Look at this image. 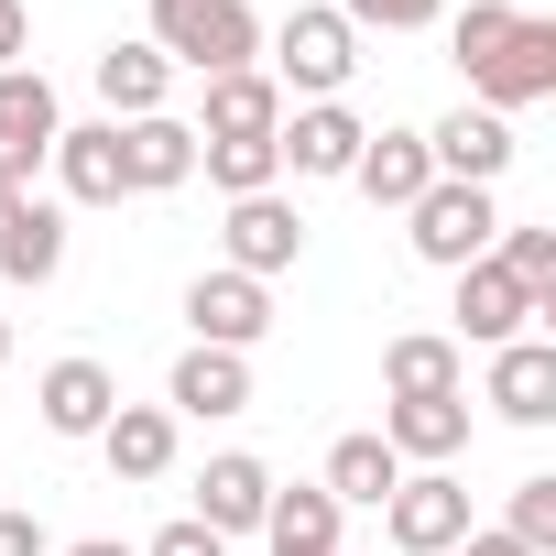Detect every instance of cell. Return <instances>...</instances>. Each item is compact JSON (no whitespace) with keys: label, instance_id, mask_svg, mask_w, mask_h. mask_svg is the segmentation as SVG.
<instances>
[{"label":"cell","instance_id":"cell-10","mask_svg":"<svg viewBox=\"0 0 556 556\" xmlns=\"http://www.w3.org/2000/svg\"><path fill=\"white\" fill-rule=\"evenodd\" d=\"M426 164H437L447 186H502V175H513V121H502V110H447V121L426 131Z\"/></svg>","mask_w":556,"mask_h":556},{"label":"cell","instance_id":"cell-28","mask_svg":"<svg viewBox=\"0 0 556 556\" xmlns=\"http://www.w3.org/2000/svg\"><path fill=\"white\" fill-rule=\"evenodd\" d=\"M502 534H513L523 556H556V469H523V480H513V502H502Z\"/></svg>","mask_w":556,"mask_h":556},{"label":"cell","instance_id":"cell-3","mask_svg":"<svg viewBox=\"0 0 556 556\" xmlns=\"http://www.w3.org/2000/svg\"><path fill=\"white\" fill-rule=\"evenodd\" d=\"M404 240H415V262H437V273H469V262H491V240H502V207H491V186H426L415 207H404Z\"/></svg>","mask_w":556,"mask_h":556},{"label":"cell","instance_id":"cell-19","mask_svg":"<svg viewBox=\"0 0 556 556\" xmlns=\"http://www.w3.org/2000/svg\"><path fill=\"white\" fill-rule=\"evenodd\" d=\"M273 131H285V88H273L262 66L207 77V121H197V142H273Z\"/></svg>","mask_w":556,"mask_h":556},{"label":"cell","instance_id":"cell-32","mask_svg":"<svg viewBox=\"0 0 556 556\" xmlns=\"http://www.w3.org/2000/svg\"><path fill=\"white\" fill-rule=\"evenodd\" d=\"M0 556H55V545H45V523H34V513L0 502Z\"/></svg>","mask_w":556,"mask_h":556},{"label":"cell","instance_id":"cell-5","mask_svg":"<svg viewBox=\"0 0 556 556\" xmlns=\"http://www.w3.org/2000/svg\"><path fill=\"white\" fill-rule=\"evenodd\" d=\"M186 328H197V350H262L273 339V285H251V273H197V285H186Z\"/></svg>","mask_w":556,"mask_h":556},{"label":"cell","instance_id":"cell-15","mask_svg":"<svg viewBox=\"0 0 556 556\" xmlns=\"http://www.w3.org/2000/svg\"><path fill=\"white\" fill-rule=\"evenodd\" d=\"M186 175H197V121H175V110L121 121V186H131V197H164V186H186Z\"/></svg>","mask_w":556,"mask_h":556},{"label":"cell","instance_id":"cell-36","mask_svg":"<svg viewBox=\"0 0 556 556\" xmlns=\"http://www.w3.org/2000/svg\"><path fill=\"white\" fill-rule=\"evenodd\" d=\"M12 207H23V186H0V229H12Z\"/></svg>","mask_w":556,"mask_h":556},{"label":"cell","instance_id":"cell-24","mask_svg":"<svg viewBox=\"0 0 556 556\" xmlns=\"http://www.w3.org/2000/svg\"><path fill=\"white\" fill-rule=\"evenodd\" d=\"M99 458H110V480H164L175 469V415L164 404H121L99 426Z\"/></svg>","mask_w":556,"mask_h":556},{"label":"cell","instance_id":"cell-23","mask_svg":"<svg viewBox=\"0 0 556 556\" xmlns=\"http://www.w3.org/2000/svg\"><path fill=\"white\" fill-rule=\"evenodd\" d=\"M339 523H350V513H339V502H328L317 480H295V491L273 480V513H262V545H273V556H339Z\"/></svg>","mask_w":556,"mask_h":556},{"label":"cell","instance_id":"cell-34","mask_svg":"<svg viewBox=\"0 0 556 556\" xmlns=\"http://www.w3.org/2000/svg\"><path fill=\"white\" fill-rule=\"evenodd\" d=\"M23 45H34V23H23V0H0V66H23Z\"/></svg>","mask_w":556,"mask_h":556},{"label":"cell","instance_id":"cell-2","mask_svg":"<svg viewBox=\"0 0 556 556\" xmlns=\"http://www.w3.org/2000/svg\"><path fill=\"white\" fill-rule=\"evenodd\" d=\"M350 66H361V34L328 12H285L273 23V88H285V110H306V99H339L350 88Z\"/></svg>","mask_w":556,"mask_h":556},{"label":"cell","instance_id":"cell-30","mask_svg":"<svg viewBox=\"0 0 556 556\" xmlns=\"http://www.w3.org/2000/svg\"><path fill=\"white\" fill-rule=\"evenodd\" d=\"M502 34H513V0H469V12L447 23V55H458V77H469V66L502 45Z\"/></svg>","mask_w":556,"mask_h":556},{"label":"cell","instance_id":"cell-21","mask_svg":"<svg viewBox=\"0 0 556 556\" xmlns=\"http://www.w3.org/2000/svg\"><path fill=\"white\" fill-rule=\"evenodd\" d=\"M55 273H66V207L23 197L12 229H0V285H55Z\"/></svg>","mask_w":556,"mask_h":556},{"label":"cell","instance_id":"cell-35","mask_svg":"<svg viewBox=\"0 0 556 556\" xmlns=\"http://www.w3.org/2000/svg\"><path fill=\"white\" fill-rule=\"evenodd\" d=\"M66 556H142V545H121V534H88V545H66Z\"/></svg>","mask_w":556,"mask_h":556},{"label":"cell","instance_id":"cell-8","mask_svg":"<svg viewBox=\"0 0 556 556\" xmlns=\"http://www.w3.org/2000/svg\"><path fill=\"white\" fill-rule=\"evenodd\" d=\"M55 131H66L55 88H45L34 66H0V186H23V197H34V164L55 153Z\"/></svg>","mask_w":556,"mask_h":556},{"label":"cell","instance_id":"cell-25","mask_svg":"<svg viewBox=\"0 0 556 556\" xmlns=\"http://www.w3.org/2000/svg\"><path fill=\"white\" fill-rule=\"evenodd\" d=\"M393 480H404V458H393L382 437H339V447H328V480H317V491H328L339 513H382V502H393Z\"/></svg>","mask_w":556,"mask_h":556},{"label":"cell","instance_id":"cell-29","mask_svg":"<svg viewBox=\"0 0 556 556\" xmlns=\"http://www.w3.org/2000/svg\"><path fill=\"white\" fill-rule=\"evenodd\" d=\"M328 12H339L350 34H426L447 0H328Z\"/></svg>","mask_w":556,"mask_h":556},{"label":"cell","instance_id":"cell-27","mask_svg":"<svg viewBox=\"0 0 556 556\" xmlns=\"http://www.w3.org/2000/svg\"><path fill=\"white\" fill-rule=\"evenodd\" d=\"M197 175L218 197H273V186H285V153H273V142H197Z\"/></svg>","mask_w":556,"mask_h":556},{"label":"cell","instance_id":"cell-22","mask_svg":"<svg viewBox=\"0 0 556 556\" xmlns=\"http://www.w3.org/2000/svg\"><path fill=\"white\" fill-rule=\"evenodd\" d=\"M350 186H361L371 207H415V197L437 186V164H426V131H371V142H361V164H350Z\"/></svg>","mask_w":556,"mask_h":556},{"label":"cell","instance_id":"cell-17","mask_svg":"<svg viewBox=\"0 0 556 556\" xmlns=\"http://www.w3.org/2000/svg\"><path fill=\"white\" fill-rule=\"evenodd\" d=\"M34 415H45V437H88V447H99V426L121 415V382H110L99 361H55V371L34 382Z\"/></svg>","mask_w":556,"mask_h":556},{"label":"cell","instance_id":"cell-31","mask_svg":"<svg viewBox=\"0 0 556 556\" xmlns=\"http://www.w3.org/2000/svg\"><path fill=\"white\" fill-rule=\"evenodd\" d=\"M142 556H229V534H207V523L186 513V523H164V534H153Z\"/></svg>","mask_w":556,"mask_h":556},{"label":"cell","instance_id":"cell-20","mask_svg":"<svg viewBox=\"0 0 556 556\" xmlns=\"http://www.w3.org/2000/svg\"><path fill=\"white\" fill-rule=\"evenodd\" d=\"M382 393H393V404H415V393H469V350H458L447 328H404V339L382 350Z\"/></svg>","mask_w":556,"mask_h":556},{"label":"cell","instance_id":"cell-9","mask_svg":"<svg viewBox=\"0 0 556 556\" xmlns=\"http://www.w3.org/2000/svg\"><path fill=\"white\" fill-rule=\"evenodd\" d=\"M361 142H371V121L350 110V99H306V110H285V131H273V153H285V175H350L361 164Z\"/></svg>","mask_w":556,"mask_h":556},{"label":"cell","instance_id":"cell-11","mask_svg":"<svg viewBox=\"0 0 556 556\" xmlns=\"http://www.w3.org/2000/svg\"><path fill=\"white\" fill-rule=\"evenodd\" d=\"M164 415H175V426H186V415H197V426L251 415V361H240V350H197V339H186V361L164 371Z\"/></svg>","mask_w":556,"mask_h":556},{"label":"cell","instance_id":"cell-7","mask_svg":"<svg viewBox=\"0 0 556 556\" xmlns=\"http://www.w3.org/2000/svg\"><path fill=\"white\" fill-rule=\"evenodd\" d=\"M382 534H393L404 556H447V545L469 534V491H458V469H404L393 502H382Z\"/></svg>","mask_w":556,"mask_h":556},{"label":"cell","instance_id":"cell-14","mask_svg":"<svg viewBox=\"0 0 556 556\" xmlns=\"http://www.w3.org/2000/svg\"><path fill=\"white\" fill-rule=\"evenodd\" d=\"M262 513H273V469H262L251 447H218V458L197 469V523H207V534H262Z\"/></svg>","mask_w":556,"mask_h":556},{"label":"cell","instance_id":"cell-6","mask_svg":"<svg viewBox=\"0 0 556 556\" xmlns=\"http://www.w3.org/2000/svg\"><path fill=\"white\" fill-rule=\"evenodd\" d=\"M218 240H229V273H251V285H273V273H295V262H306V218H295L285 186H273V197H229Z\"/></svg>","mask_w":556,"mask_h":556},{"label":"cell","instance_id":"cell-16","mask_svg":"<svg viewBox=\"0 0 556 556\" xmlns=\"http://www.w3.org/2000/svg\"><path fill=\"white\" fill-rule=\"evenodd\" d=\"M55 186H66V207H121L131 186H121V121H77V131H55Z\"/></svg>","mask_w":556,"mask_h":556},{"label":"cell","instance_id":"cell-4","mask_svg":"<svg viewBox=\"0 0 556 556\" xmlns=\"http://www.w3.org/2000/svg\"><path fill=\"white\" fill-rule=\"evenodd\" d=\"M469 88H480V110H534V99H556V23L545 12H513V34L469 66Z\"/></svg>","mask_w":556,"mask_h":556},{"label":"cell","instance_id":"cell-33","mask_svg":"<svg viewBox=\"0 0 556 556\" xmlns=\"http://www.w3.org/2000/svg\"><path fill=\"white\" fill-rule=\"evenodd\" d=\"M447 556H523V545H513V534H502V523H469V534H458V545H447Z\"/></svg>","mask_w":556,"mask_h":556},{"label":"cell","instance_id":"cell-1","mask_svg":"<svg viewBox=\"0 0 556 556\" xmlns=\"http://www.w3.org/2000/svg\"><path fill=\"white\" fill-rule=\"evenodd\" d=\"M164 66H197V77H240L262 55V23L251 0H153V34H142Z\"/></svg>","mask_w":556,"mask_h":556},{"label":"cell","instance_id":"cell-18","mask_svg":"<svg viewBox=\"0 0 556 556\" xmlns=\"http://www.w3.org/2000/svg\"><path fill=\"white\" fill-rule=\"evenodd\" d=\"M491 415L502 426H556V339L491 350Z\"/></svg>","mask_w":556,"mask_h":556},{"label":"cell","instance_id":"cell-37","mask_svg":"<svg viewBox=\"0 0 556 556\" xmlns=\"http://www.w3.org/2000/svg\"><path fill=\"white\" fill-rule=\"evenodd\" d=\"M0 361H12V317H0Z\"/></svg>","mask_w":556,"mask_h":556},{"label":"cell","instance_id":"cell-13","mask_svg":"<svg viewBox=\"0 0 556 556\" xmlns=\"http://www.w3.org/2000/svg\"><path fill=\"white\" fill-rule=\"evenodd\" d=\"M393 458H415V469H447L458 447H469V393H415V404H382V426H371Z\"/></svg>","mask_w":556,"mask_h":556},{"label":"cell","instance_id":"cell-26","mask_svg":"<svg viewBox=\"0 0 556 556\" xmlns=\"http://www.w3.org/2000/svg\"><path fill=\"white\" fill-rule=\"evenodd\" d=\"M99 99H110V121H153V110L175 99V66H164L153 45H110V55H99Z\"/></svg>","mask_w":556,"mask_h":556},{"label":"cell","instance_id":"cell-12","mask_svg":"<svg viewBox=\"0 0 556 556\" xmlns=\"http://www.w3.org/2000/svg\"><path fill=\"white\" fill-rule=\"evenodd\" d=\"M513 339H534V295L502 262H469L458 273V350H513Z\"/></svg>","mask_w":556,"mask_h":556}]
</instances>
